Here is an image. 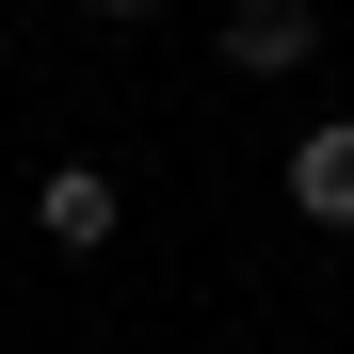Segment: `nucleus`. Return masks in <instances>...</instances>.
<instances>
[{
	"label": "nucleus",
	"mask_w": 354,
	"mask_h": 354,
	"mask_svg": "<svg viewBox=\"0 0 354 354\" xmlns=\"http://www.w3.org/2000/svg\"><path fill=\"white\" fill-rule=\"evenodd\" d=\"M306 0H242V17H225V65H242V81H290V65H306Z\"/></svg>",
	"instance_id": "3"
},
{
	"label": "nucleus",
	"mask_w": 354,
	"mask_h": 354,
	"mask_svg": "<svg viewBox=\"0 0 354 354\" xmlns=\"http://www.w3.org/2000/svg\"><path fill=\"white\" fill-rule=\"evenodd\" d=\"M274 177H290V209H306V225H354V113H322Z\"/></svg>",
	"instance_id": "2"
},
{
	"label": "nucleus",
	"mask_w": 354,
	"mask_h": 354,
	"mask_svg": "<svg viewBox=\"0 0 354 354\" xmlns=\"http://www.w3.org/2000/svg\"><path fill=\"white\" fill-rule=\"evenodd\" d=\"M32 209H48V242H65V258H113V225H129V194H113L97 161H48V177H32Z\"/></svg>",
	"instance_id": "1"
},
{
	"label": "nucleus",
	"mask_w": 354,
	"mask_h": 354,
	"mask_svg": "<svg viewBox=\"0 0 354 354\" xmlns=\"http://www.w3.org/2000/svg\"><path fill=\"white\" fill-rule=\"evenodd\" d=\"M97 17H145V0H97Z\"/></svg>",
	"instance_id": "4"
}]
</instances>
